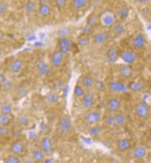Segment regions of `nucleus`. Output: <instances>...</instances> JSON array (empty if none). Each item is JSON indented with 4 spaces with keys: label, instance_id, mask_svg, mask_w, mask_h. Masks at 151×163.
<instances>
[{
    "label": "nucleus",
    "instance_id": "f257e3e1",
    "mask_svg": "<svg viewBox=\"0 0 151 163\" xmlns=\"http://www.w3.org/2000/svg\"><path fill=\"white\" fill-rule=\"evenodd\" d=\"M58 46L59 50L65 55L72 52L74 47V42L68 37L59 38L58 40Z\"/></svg>",
    "mask_w": 151,
    "mask_h": 163
},
{
    "label": "nucleus",
    "instance_id": "f03ea898",
    "mask_svg": "<svg viewBox=\"0 0 151 163\" xmlns=\"http://www.w3.org/2000/svg\"><path fill=\"white\" fill-rule=\"evenodd\" d=\"M99 21L105 27H112L116 23L117 18L115 15L111 11H105L101 14Z\"/></svg>",
    "mask_w": 151,
    "mask_h": 163
},
{
    "label": "nucleus",
    "instance_id": "7ed1b4c3",
    "mask_svg": "<svg viewBox=\"0 0 151 163\" xmlns=\"http://www.w3.org/2000/svg\"><path fill=\"white\" fill-rule=\"evenodd\" d=\"M119 56L123 62L128 65L134 64L137 59V54L134 51L125 50H122L119 54Z\"/></svg>",
    "mask_w": 151,
    "mask_h": 163
},
{
    "label": "nucleus",
    "instance_id": "20e7f679",
    "mask_svg": "<svg viewBox=\"0 0 151 163\" xmlns=\"http://www.w3.org/2000/svg\"><path fill=\"white\" fill-rule=\"evenodd\" d=\"M9 151L11 153L16 156H21L25 153V146L23 143L20 140H16L13 141L10 145Z\"/></svg>",
    "mask_w": 151,
    "mask_h": 163
},
{
    "label": "nucleus",
    "instance_id": "39448f33",
    "mask_svg": "<svg viewBox=\"0 0 151 163\" xmlns=\"http://www.w3.org/2000/svg\"><path fill=\"white\" fill-rule=\"evenodd\" d=\"M135 110L136 114H137L139 118H147L149 114L150 108L147 103L141 102V103H139L135 105Z\"/></svg>",
    "mask_w": 151,
    "mask_h": 163
},
{
    "label": "nucleus",
    "instance_id": "423d86ee",
    "mask_svg": "<svg viewBox=\"0 0 151 163\" xmlns=\"http://www.w3.org/2000/svg\"><path fill=\"white\" fill-rule=\"evenodd\" d=\"M40 149H41L45 155L49 154L53 151V141L50 137L45 136L43 137L40 142Z\"/></svg>",
    "mask_w": 151,
    "mask_h": 163
},
{
    "label": "nucleus",
    "instance_id": "0eeeda50",
    "mask_svg": "<svg viewBox=\"0 0 151 163\" xmlns=\"http://www.w3.org/2000/svg\"><path fill=\"white\" fill-rule=\"evenodd\" d=\"M72 127V121L68 116H63L59 121V128L62 133L67 134L70 131Z\"/></svg>",
    "mask_w": 151,
    "mask_h": 163
},
{
    "label": "nucleus",
    "instance_id": "6e6552de",
    "mask_svg": "<svg viewBox=\"0 0 151 163\" xmlns=\"http://www.w3.org/2000/svg\"><path fill=\"white\" fill-rule=\"evenodd\" d=\"M109 89L111 91L116 93H121L127 91L129 88L128 86H126L121 82L119 81H113L109 83Z\"/></svg>",
    "mask_w": 151,
    "mask_h": 163
},
{
    "label": "nucleus",
    "instance_id": "1a4fd4ad",
    "mask_svg": "<svg viewBox=\"0 0 151 163\" xmlns=\"http://www.w3.org/2000/svg\"><path fill=\"white\" fill-rule=\"evenodd\" d=\"M101 118H102V114L97 111L90 112L85 116V121L89 125L96 124L100 121Z\"/></svg>",
    "mask_w": 151,
    "mask_h": 163
},
{
    "label": "nucleus",
    "instance_id": "9d476101",
    "mask_svg": "<svg viewBox=\"0 0 151 163\" xmlns=\"http://www.w3.org/2000/svg\"><path fill=\"white\" fill-rule=\"evenodd\" d=\"M64 55L59 50H55L52 54L51 63L54 68H58L62 65Z\"/></svg>",
    "mask_w": 151,
    "mask_h": 163
},
{
    "label": "nucleus",
    "instance_id": "9b49d317",
    "mask_svg": "<svg viewBox=\"0 0 151 163\" xmlns=\"http://www.w3.org/2000/svg\"><path fill=\"white\" fill-rule=\"evenodd\" d=\"M81 104L85 108H90L95 104V98L92 94L87 93L82 96Z\"/></svg>",
    "mask_w": 151,
    "mask_h": 163
},
{
    "label": "nucleus",
    "instance_id": "f8f14e48",
    "mask_svg": "<svg viewBox=\"0 0 151 163\" xmlns=\"http://www.w3.org/2000/svg\"><path fill=\"white\" fill-rule=\"evenodd\" d=\"M146 45V40L142 34H138L133 40V46L136 49H143Z\"/></svg>",
    "mask_w": 151,
    "mask_h": 163
},
{
    "label": "nucleus",
    "instance_id": "ddd939ff",
    "mask_svg": "<svg viewBox=\"0 0 151 163\" xmlns=\"http://www.w3.org/2000/svg\"><path fill=\"white\" fill-rule=\"evenodd\" d=\"M119 74L124 79H129L133 75V69L130 65L126 64L120 68Z\"/></svg>",
    "mask_w": 151,
    "mask_h": 163
},
{
    "label": "nucleus",
    "instance_id": "4468645a",
    "mask_svg": "<svg viewBox=\"0 0 151 163\" xmlns=\"http://www.w3.org/2000/svg\"><path fill=\"white\" fill-rule=\"evenodd\" d=\"M23 68V62L21 59H15L10 65V69L13 73L17 74L21 72Z\"/></svg>",
    "mask_w": 151,
    "mask_h": 163
},
{
    "label": "nucleus",
    "instance_id": "2eb2a0df",
    "mask_svg": "<svg viewBox=\"0 0 151 163\" xmlns=\"http://www.w3.org/2000/svg\"><path fill=\"white\" fill-rule=\"evenodd\" d=\"M16 86V83L13 80L7 79L0 86L3 92L8 93H11V91H14Z\"/></svg>",
    "mask_w": 151,
    "mask_h": 163
},
{
    "label": "nucleus",
    "instance_id": "dca6fc26",
    "mask_svg": "<svg viewBox=\"0 0 151 163\" xmlns=\"http://www.w3.org/2000/svg\"><path fill=\"white\" fill-rule=\"evenodd\" d=\"M14 91L17 97L19 99H21L25 97V96H26L29 93L27 86L22 83L17 85Z\"/></svg>",
    "mask_w": 151,
    "mask_h": 163
},
{
    "label": "nucleus",
    "instance_id": "f3484780",
    "mask_svg": "<svg viewBox=\"0 0 151 163\" xmlns=\"http://www.w3.org/2000/svg\"><path fill=\"white\" fill-rule=\"evenodd\" d=\"M121 106V103L118 99L117 98H112L110 99L107 104V107L109 111L112 112H115L119 110Z\"/></svg>",
    "mask_w": 151,
    "mask_h": 163
},
{
    "label": "nucleus",
    "instance_id": "a211bd4d",
    "mask_svg": "<svg viewBox=\"0 0 151 163\" xmlns=\"http://www.w3.org/2000/svg\"><path fill=\"white\" fill-rule=\"evenodd\" d=\"M109 39V35L106 32H99L94 37V42L97 44H102L106 42Z\"/></svg>",
    "mask_w": 151,
    "mask_h": 163
},
{
    "label": "nucleus",
    "instance_id": "6ab92c4d",
    "mask_svg": "<svg viewBox=\"0 0 151 163\" xmlns=\"http://www.w3.org/2000/svg\"><path fill=\"white\" fill-rule=\"evenodd\" d=\"M24 11L27 15H32L37 11V5L32 0H27L24 4Z\"/></svg>",
    "mask_w": 151,
    "mask_h": 163
},
{
    "label": "nucleus",
    "instance_id": "aec40b11",
    "mask_svg": "<svg viewBox=\"0 0 151 163\" xmlns=\"http://www.w3.org/2000/svg\"><path fill=\"white\" fill-rule=\"evenodd\" d=\"M32 159L37 163L41 162L45 159V154L41 149H34L32 152Z\"/></svg>",
    "mask_w": 151,
    "mask_h": 163
},
{
    "label": "nucleus",
    "instance_id": "412c9836",
    "mask_svg": "<svg viewBox=\"0 0 151 163\" xmlns=\"http://www.w3.org/2000/svg\"><path fill=\"white\" fill-rule=\"evenodd\" d=\"M130 147V142L129 139L124 138L117 141V148L121 152H124L127 151Z\"/></svg>",
    "mask_w": 151,
    "mask_h": 163
},
{
    "label": "nucleus",
    "instance_id": "4be33fe9",
    "mask_svg": "<svg viewBox=\"0 0 151 163\" xmlns=\"http://www.w3.org/2000/svg\"><path fill=\"white\" fill-rule=\"evenodd\" d=\"M39 12L43 17H48L51 15L52 9L50 5L40 4L39 7Z\"/></svg>",
    "mask_w": 151,
    "mask_h": 163
},
{
    "label": "nucleus",
    "instance_id": "5701e85b",
    "mask_svg": "<svg viewBox=\"0 0 151 163\" xmlns=\"http://www.w3.org/2000/svg\"><path fill=\"white\" fill-rule=\"evenodd\" d=\"M107 56L111 62H115L118 59L119 55L115 47H110L107 52Z\"/></svg>",
    "mask_w": 151,
    "mask_h": 163
},
{
    "label": "nucleus",
    "instance_id": "b1692460",
    "mask_svg": "<svg viewBox=\"0 0 151 163\" xmlns=\"http://www.w3.org/2000/svg\"><path fill=\"white\" fill-rule=\"evenodd\" d=\"M17 123L21 127H27L30 124L29 118L27 114L24 113H21L17 116Z\"/></svg>",
    "mask_w": 151,
    "mask_h": 163
},
{
    "label": "nucleus",
    "instance_id": "393cba45",
    "mask_svg": "<svg viewBox=\"0 0 151 163\" xmlns=\"http://www.w3.org/2000/svg\"><path fill=\"white\" fill-rule=\"evenodd\" d=\"M147 155V149L144 147L139 146L134 150L133 155L135 159H140L144 157Z\"/></svg>",
    "mask_w": 151,
    "mask_h": 163
},
{
    "label": "nucleus",
    "instance_id": "a878e982",
    "mask_svg": "<svg viewBox=\"0 0 151 163\" xmlns=\"http://www.w3.org/2000/svg\"><path fill=\"white\" fill-rule=\"evenodd\" d=\"M98 23V19L97 17V15L95 13L89 14L86 19V23H87L86 24L88 25L89 27L93 29L97 26Z\"/></svg>",
    "mask_w": 151,
    "mask_h": 163
},
{
    "label": "nucleus",
    "instance_id": "bb28decb",
    "mask_svg": "<svg viewBox=\"0 0 151 163\" xmlns=\"http://www.w3.org/2000/svg\"><path fill=\"white\" fill-rule=\"evenodd\" d=\"M125 28L122 24L115 23L113 26V33L117 37H121L125 34Z\"/></svg>",
    "mask_w": 151,
    "mask_h": 163
},
{
    "label": "nucleus",
    "instance_id": "cd10ccee",
    "mask_svg": "<svg viewBox=\"0 0 151 163\" xmlns=\"http://www.w3.org/2000/svg\"><path fill=\"white\" fill-rule=\"evenodd\" d=\"M128 88L134 92H141L144 89V85L137 81H132L129 84Z\"/></svg>",
    "mask_w": 151,
    "mask_h": 163
},
{
    "label": "nucleus",
    "instance_id": "c85d7f7f",
    "mask_svg": "<svg viewBox=\"0 0 151 163\" xmlns=\"http://www.w3.org/2000/svg\"><path fill=\"white\" fill-rule=\"evenodd\" d=\"M12 111H13V106L9 103H3L2 106L0 107V114L9 116L12 113Z\"/></svg>",
    "mask_w": 151,
    "mask_h": 163
},
{
    "label": "nucleus",
    "instance_id": "c756f323",
    "mask_svg": "<svg viewBox=\"0 0 151 163\" xmlns=\"http://www.w3.org/2000/svg\"><path fill=\"white\" fill-rule=\"evenodd\" d=\"M70 29L68 27H60L57 32V34L58 38H65L68 37V36L70 34Z\"/></svg>",
    "mask_w": 151,
    "mask_h": 163
},
{
    "label": "nucleus",
    "instance_id": "7c9ffc66",
    "mask_svg": "<svg viewBox=\"0 0 151 163\" xmlns=\"http://www.w3.org/2000/svg\"><path fill=\"white\" fill-rule=\"evenodd\" d=\"M88 0H73L72 7L74 9L79 10L84 8L88 3Z\"/></svg>",
    "mask_w": 151,
    "mask_h": 163
},
{
    "label": "nucleus",
    "instance_id": "2f4dec72",
    "mask_svg": "<svg viewBox=\"0 0 151 163\" xmlns=\"http://www.w3.org/2000/svg\"><path fill=\"white\" fill-rule=\"evenodd\" d=\"M90 39L88 36H84V35H80V37L77 39V42L78 44L82 48L87 46L89 44Z\"/></svg>",
    "mask_w": 151,
    "mask_h": 163
},
{
    "label": "nucleus",
    "instance_id": "473e14b6",
    "mask_svg": "<svg viewBox=\"0 0 151 163\" xmlns=\"http://www.w3.org/2000/svg\"><path fill=\"white\" fill-rule=\"evenodd\" d=\"M129 15V9L127 7L122 6L118 10V15L121 19L125 20L127 19Z\"/></svg>",
    "mask_w": 151,
    "mask_h": 163
},
{
    "label": "nucleus",
    "instance_id": "72a5a7b5",
    "mask_svg": "<svg viewBox=\"0 0 151 163\" xmlns=\"http://www.w3.org/2000/svg\"><path fill=\"white\" fill-rule=\"evenodd\" d=\"M59 96L58 94L54 92H50L47 95V100L50 104H56L59 100Z\"/></svg>",
    "mask_w": 151,
    "mask_h": 163
},
{
    "label": "nucleus",
    "instance_id": "f704fd0d",
    "mask_svg": "<svg viewBox=\"0 0 151 163\" xmlns=\"http://www.w3.org/2000/svg\"><path fill=\"white\" fill-rule=\"evenodd\" d=\"M115 121H116V124L118 126H124L127 123V117L123 114H117L115 116Z\"/></svg>",
    "mask_w": 151,
    "mask_h": 163
},
{
    "label": "nucleus",
    "instance_id": "c9c22d12",
    "mask_svg": "<svg viewBox=\"0 0 151 163\" xmlns=\"http://www.w3.org/2000/svg\"><path fill=\"white\" fill-rule=\"evenodd\" d=\"M3 161L4 163H20V162H21L20 161L19 156L13 154L7 156L4 159Z\"/></svg>",
    "mask_w": 151,
    "mask_h": 163
},
{
    "label": "nucleus",
    "instance_id": "e433bc0d",
    "mask_svg": "<svg viewBox=\"0 0 151 163\" xmlns=\"http://www.w3.org/2000/svg\"><path fill=\"white\" fill-rule=\"evenodd\" d=\"M11 123V119L9 116L0 114V126H9Z\"/></svg>",
    "mask_w": 151,
    "mask_h": 163
},
{
    "label": "nucleus",
    "instance_id": "4c0bfd02",
    "mask_svg": "<svg viewBox=\"0 0 151 163\" xmlns=\"http://www.w3.org/2000/svg\"><path fill=\"white\" fill-rule=\"evenodd\" d=\"M82 84L85 87L89 88L93 86L94 80L89 76H84L82 79Z\"/></svg>",
    "mask_w": 151,
    "mask_h": 163
},
{
    "label": "nucleus",
    "instance_id": "58836bf2",
    "mask_svg": "<svg viewBox=\"0 0 151 163\" xmlns=\"http://www.w3.org/2000/svg\"><path fill=\"white\" fill-rule=\"evenodd\" d=\"M11 134V130L9 126H0V138L1 137H7Z\"/></svg>",
    "mask_w": 151,
    "mask_h": 163
},
{
    "label": "nucleus",
    "instance_id": "ea45409f",
    "mask_svg": "<svg viewBox=\"0 0 151 163\" xmlns=\"http://www.w3.org/2000/svg\"><path fill=\"white\" fill-rule=\"evenodd\" d=\"M74 94L76 97H82V96H83L85 95L84 89H83L82 86L79 85H76L74 89Z\"/></svg>",
    "mask_w": 151,
    "mask_h": 163
},
{
    "label": "nucleus",
    "instance_id": "a19ab883",
    "mask_svg": "<svg viewBox=\"0 0 151 163\" xmlns=\"http://www.w3.org/2000/svg\"><path fill=\"white\" fill-rule=\"evenodd\" d=\"M8 6L7 3L3 1H0V17H3L8 12Z\"/></svg>",
    "mask_w": 151,
    "mask_h": 163
},
{
    "label": "nucleus",
    "instance_id": "79ce46f5",
    "mask_svg": "<svg viewBox=\"0 0 151 163\" xmlns=\"http://www.w3.org/2000/svg\"><path fill=\"white\" fill-rule=\"evenodd\" d=\"M101 130H102V129H101L99 126L93 127V128L89 130V134L92 137H95L100 133Z\"/></svg>",
    "mask_w": 151,
    "mask_h": 163
},
{
    "label": "nucleus",
    "instance_id": "37998d69",
    "mask_svg": "<svg viewBox=\"0 0 151 163\" xmlns=\"http://www.w3.org/2000/svg\"><path fill=\"white\" fill-rule=\"evenodd\" d=\"M106 123L108 126H116V121H115V116H112V115H109L107 116L106 118Z\"/></svg>",
    "mask_w": 151,
    "mask_h": 163
},
{
    "label": "nucleus",
    "instance_id": "c03bdc74",
    "mask_svg": "<svg viewBox=\"0 0 151 163\" xmlns=\"http://www.w3.org/2000/svg\"><path fill=\"white\" fill-rule=\"evenodd\" d=\"M50 71V66L48 64H47L46 65L44 66V67H43L41 70L39 71V73L41 76L45 77V76H47V75H48L49 74Z\"/></svg>",
    "mask_w": 151,
    "mask_h": 163
},
{
    "label": "nucleus",
    "instance_id": "a18cd8bd",
    "mask_svg": "<svg viewBox=\"0 0 151 163\" xmlns=\"http://www.w3.org/2000/svg\"><path fill=\"white\" fill-rule=\"evenodd\" d=\"M92 28L89 27L88 25H85L81 29V35L84 36H89V34L91 33Z\"/></svg>",
    "mask_w": 151,
    "mask_h": 163
},
{
    "label": "nucleus",
    "instance_id": "49530a36",
    "mask_svg": "<svg viewBox=\"0 0 151 163\" xmlns=\"http://www.w3.org/2000/svg\"><path fill=\"white\" fill-rule=\"evenodd\" d=\"M47 64L45 62V61L43 60V59H39L38 60L36 64H35V68H36V69L39 71L40 70H41L43 67H44L45 65H46Z\"/></svg>",
    "mask_w": 151,
    "mask_h": 163
},
{
    "label": "nucleus",
    "instance_id": "de8ad7c7",
    "mask_svg": "<svg viewBox=\"0 0 151 163\" xmlns=\"http://www.w3.org/2000/svg\"><path fill=\"white\" fill-rule=\"evenodd\" d=\"M55 3L58 8L62 9L66 7L67 4V0H55Z\"/></svg>",
    "mask_w": 151,
    "mask_h": 163
},
{
    "label": "nucleus",
    "instance_id": "09e8293b",
    "mask_svg": "<svg viewBox=\"0 0 151 163\" xmlns=\"http://www.w3.org/2000/svg\"><path fill=\"white\" fill-rule=\"evenodd\" d=\"M48 130V126L46 124L43 123V122H42V123L39 125V131L40 132H41V133H45V132H47Z\"/></svg>",
    "mask_w": 151,
    "mask_h": 163
},
{
    "label": "nucleus",
    "instance_id": "8fccbe9b",
    "mask_svg": "<svg viewBox=\"0 0 151 163\" xmlns=\"http://www.w3.org/2000/svg\"><path fill=\"white\" fill-rule=\"evenodd\" d=\"M7 79L6 77V75L2 73H0V86H1Z\"/></svg>",
    "mask_w": 151,
    "mask_h": 163
},
{
    "label": "nucleus",
    "instance_id": "3c124183",
    "mask_svg": "<svg viewBox=\"0 0 151 163\" xmlns=\"http://www.w3.org/2000/svg\"><path fill=\"white\" fill-rule=\"evenodd\" d=\"M39 5L44 4V5H49L52 2V0H39Z\"/></svg>",
    "mask_w": 151,
    "mask_h": 163
},
{
    "label": "nucleus",
    "instance_id": "603ef678",
    "mask_svg": "<svg viewBox=\"0 0 151 163\" xmlns=\"http://www.w3.org/2000/svg\"><path fill=\"white\" fill-rule=\"evenodd\" d=\"M35 137H36V134H35L34 131H31L29 132V138L30 139H34Z\"/></svg>",
    "mask_w": 151,
    "mask_h": 163
},
{
    "label": "nucleus",
    "instance_id": "864d4df0",
    "mask_svg": "<svg viewBox=\"0 0 151 163\" xmlns=\"http://www.w3.org/2000/svg\"><path fill=\"white\" fill-rule=\"evenodd\" d=\"M63 87V84L61 82H58L55 84V88L57 89H60Z\"/></svg>",
    "mask_w": 151,
    "mask_h": 163
},
{
    "label": "nucleus",
    "instance_id": "5fc2aeb1",
    "mask_svg": "<svg viewBox=\"0 0 151 163\" xmlns=\"http://www.w3.org/2000/svg\"><path fill=\"white\" fill-rule=\"evenodd\" d=\"M137 2L140 4H146L151 2V0H137Z\"/></svg>",
    "mask_w": 151,
    "mask_h": 163
},
{
    "label": "nucleus",
    "instance_id": "6e6d98bb",
    "mask_svg": "<svg viewBox=\"0 0 151 163\" xmlns=\"http://www.w3.org/2000/svg\"><path fill=\"white\" fill-rule=\"evenodd\" d=\"M23 163H37L34 161H33L32 159H29L25 161Z\"/></svg>",
    "mask_w": 151,
    "mask_h": 163
},
{
    "label": "nucleus",
    "instance_id": "4d7b16f0",
    "mask_svg": "<svg viewBox=\"0 0 151 163\" xmlns=\"http://www.w3.org/2000/svg\"><path fill=\"white\" fill-rule=\"evenodd\" d=\"M147 146L148 148L151 149V137H150V139H149V140L147 141Z\"/></svg>",
    "mask_w": 151,
    "mask_h": 163
},
{
    "label": "nucleus",
    "instance_id": "13d9d810",
    "mask_svg": "<svg viewBox=\"0 0 151 163\" xmlns=\"http://www.w3.org/2000/svg\"><path fill=\"white\" fill-rule=\"evenodd\" d=\"M3 55V50L2 48V47L0 46V58L2 57Z\"/></svg>",
    "mask_w": 151,
    "mask_h": 163
},
{
    "label": "nucleus",
    "instance_id": "bf43d9fd",
    "mask_svg": "<svg viewBox=\"0 0 151 163\" xmlns=\"http://www.w3.org/2000/svg\"><path fill=\"white\" fill-rule=\"evenodd\" d=\"M3 104V100L2 99V97H0V107H1Z\"/></svg>",
    "mask_w": 151,
    "mask_h": 163
},
{
    "label": "nucleus",
    "instance_id": "052dcab7",
    "mask_svg": "<svg viewBox=\"0 0 151 163\" xmlns=\"http://www.w3.org/2000/svg\"><path fill=\"white\" fill-rule=\"evenodd\" d=\"M148 59H149L150 61H151V52L148 55Z\"/></svg>",
    "mask_w": 151,
    "mask_h": 163
},
{
    "label": "nucleus",
    "instance_id": "680f3d73",
    "mask_svg": "<svg viewBox=\"0 0 151 163\" xmlns=\"http://www.w3.org/2000/svg\"><path fill=\"white\" fill-rule=\"evenodd\" d=\"M16 1H17V2H23V1H25V0H16Z\"/></svg>",
    "mask_w": 151,
    "mask_h": 163
},
{
    "label": "nucleus",
    "instance_id": "e2e57ef3",
    "mask_svg": "<svg viewBox=\"0 0 151 163\" xmlns=\"http://www.w3.org/2000/svg\"><path fill=\"white\" fill-rule=\"evenodd\" d=\"M39 163H45L44 161H43V162H39Z\"/></svg>",
    "mask_w": 151,
    "mask_h": 163
},
{
    "label": "nucleus",
    "instance_id": "0e129e2a",
    "mask_svg": "<svg viewBox=\"0 0 151 163\" xmlns=\"http://www.w3.org/2000/svg\"></svg>",
    "mask_w": 151,
    "mask_h": 163
}]
</instances>
